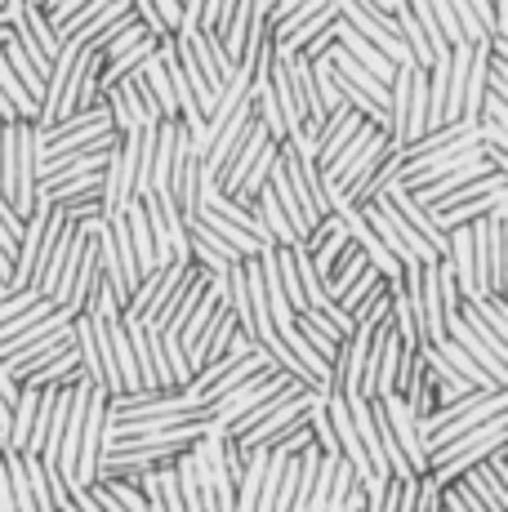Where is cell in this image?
I'll return each instance as SVG.
<instances>
[{
    "label": "cell",
    "mask_w": 508,
    "mask_h": 512,
    "mask_svg": "<svg viewBox=\"0 0 508 512\" xmlns=\"http://www.w3.org/2000/svg\"><path fill=\"white\" fill-rule=\"evenodd\" d=\"M379 406H384V419H388V432L397 437V446H402V459L406 468L415 472V477H424L428 472V450L424 441H419V428H415V415L406 410V401L397 397V392H388V397H375Z\"/></svg>",
    "instance_id": "7c38bea8"
},
{
    "label": "cell",
    "mask_w": 508,
    "mask_h": 512,
    "mask_svg": "<svg viewBox=\"0 0 508 512\" xmlns=\"http://www.w3.org/2000/svg\"><path fill=\"white\" fill-rule=\"evenodd\" d=\"M41 299H45V294L32 290V285H27V290H9L5 299H0V326H5V321H14L18 312H27L32 303H41Z\"/></svg>",
    "instance_id": "7402d4cb"
},
{
    "label": "cell",
    "mask_w": 508,
    "mask_h": 512,
    "mask_svg": "<svg viewBox=\"0 0 508 512\" xmlns=\"http://www.w3.org/2000/svg\"><path fill=\"white\" fill-rule=\"evenodd\" d=\"M339 18H344L348 32H357L366 45H375L393 67L410 63L402 36H397V27H393V14H384L375 0H339Z\"/></svg>",
    "instance_id": "8992f818"
},
{
    "label": "cell",
    "mask_w": 508,
    "mask_h": 512,
    "mask_svg": "<svg viewBox=\"0 0 508 512\" xmlns=\"http://www.w3.org/2000/svg\"><path fill=\"white\" fill-rule=\"evenodd\" d=\"M317 406H321V392H312V388H304V383H295V388H286L277 401H272V410L259 423H254V428L237 441V446L241 450H268V446H277L286 432L304 428Z\"/></svg>",
    "instance_id": "3957f363"
},
{
    "label": "cell",
    "mask_w": 508,
    "mask_h": 512,
    "mask_svg": "<svg viewBox=\"0 0 508 512\" xmlns=\"http://www.w3.org/2000/svg\"><path fill=\"white\" fill-rule=\"evenodd\" d=\"M397 374H402V339H397L393 321L384 326V343H379V370H375V397L397 392Z\"/></svg>",
    "instance_id": "e0dca14e"
},
{
    "label": "cell",
    "mask_w": 508,
    "mask_h": 512,
    "mask_svg": "<svg viewBox=\"0 0 508 512\" xmlns=\"http://www.w3.org/2000/svg\"><path fill=\"white\" fill-rule=\"evenodd\" d=\"M148 5L156 9V18H161V23H165V32H179V23H183V5H179V0H148Z\"/></svg>",
    "instance_id": "cb8c5ba5"
},
{
    "label": "cell",
    "mask_w": 508,
    "mask_h": 512,
    "mask_svg": "<svg viewBox=\"0 0 508 512\" xmlns=\"http://www.w3.org/2000/svg\"><path fill=\"white\" fill-rule=\"evenodd\" d=\"M188 277H192V268H183V263H165V268L148 272V277L130 290V299L121 303V321L125 326H152Z\"/></svg>",
    "instance_id": "5b68a950"
},
{
    "label": "cell",
    "mask_w": 508,
    "mask_h": 512,
    "mask_svg": "<svg viewBox=\"0 0 508 512\" xmlns=\"http://www.w3.org/2000/svg\"><path fill=\"white\" fill-rule=\"evenodd\" d=\"M379 285H388V281H384V277H379V272H375V268H366V272H361V277H357V281H353V285H348V290H344V294H339V299H335V308H339V312H344V317H348V321H353V312H357V308H361V303H366V299H370V294H375V290H379Z\"/></svg>",
    "instance_id": "ffe728a7"
},
{
    "label": "cell",
    "mask_w": 508,
    "mask_h": 512,
    "mask_svg": "<svg viewBox=\"0 0 508 512\" xmlns=\"http://www.w3.org/2000/svg\"><path fill=\"white\" fill-rule=\"evenodd\" d=\"M67 495H72V508H76V512H103V508L90 499V490H81V486H67Z\"/></svg>",
    "instance_id": "484cf974"
},
{
    "label": "cell",
    "mask_w": 508,
    "mask_h": 512,
    "mask_svg": "<svg viewBox=\"0 0 508 512\" xmlns=\"http://www.w3.org/2000/svg\"><path fill=\"white\" fill-rule=\"evenodd\" d=\"M174 49H179L183 58L192 63V72L201 76V85L210 90V98H219V90L228 85V76L237 72V67L223 58V49H219V36H210V32H201V27H188V32H179L174 36Z\"/></svg>",
    "instance_id": "30bf717a"
},
{
    "label": "cell",
    "mask_w": 508,
    "mask_h": 512,
    "mask_svg": "<svg viewBox=\"0 0 508 512\" xmlns=\"http://www.w3.org/2000/svg\"><path fill=\"white\" fill-rule=\"evenodd\" d=\"M272 370H277V366H272V361L263 357V352H250L246 361H237V366H232V370H223L219 379H214L210 388L201 392V406H214V401H219V397H228L232 388H241V383H250V379H263V374H272Z\"/></svg>",
    "instance_id": "5bb4252c"
},
{
    "label": "cell",
    "mask_w": 508,
    "mask_h": 512,
    "mask_svg": "<svg viewBox=\"0 0 508 512\" xmlns=\"http://www.w3.org/2000/svg\"><path fill=\"white\" fill-rule=\"evenodd\" d=\"M9 41V27H0V45H5Z\"/></svg>",
    "instance_id": "f1b7e54d"
},
{
    "label": "cell",
    "mask_w": 508,
    "mask_h": 512,
    "mask_svg": "<svg viewBox=\"0 0 508 512\" xmlns=\"http://www.w3.org/2000/svg\"><path fill=\"white\" fill-rule=\"evenodd\" d=\"M41 468H45V481H50V499H54V508L63 512V508H67V499H72V495H67V481H63V472H58L54 464H41Z\"/></svg>",
    "instance_id": "d4e9b609"
},
{
    "label": "cell",
    "mask_w": 508,
    "mask_h": 512,
    "mask_svg": "<svg viewBox=\"0 0 508 512\" xmlns=\"http://www.w3.org/2000/svg\"><path fill=\"white\" fill-rule=\"evenodd\" d=\"M85 490H90V499H94V504H99L103 512H125V508L116 504V499H112V495H107V490L99 486V481H94V486H85Z\"/></svg>",
    "instance_id": "4316f807"
},
{
    "label": "cell",
    "mask_w": 508,
    "mask_h": 512,
    "mask_svg": "<svg viewBox=\"0 0 508 512\" xmlns=\"http://www.w3.org/2000/svg\"><path fill=\"white\" fill-rule=\"evenodd\" d=\"M504 441H508V432H495V437H486V441H477V446H468V450H459V455H451V459H446V464L428 468L424 477H433V486H437V490H446V486H451V481L464 477V472L473 468V464H482V459L491 455V450H500Z\"/></svg>",
    "instance_id": "4fadbf2b"
},
{
    "label": "cell",
    "mask_w": 508,
    "mask_h": 512,
    "mask_svg": "<svg viewBox=\"0 0 508 512\" xmlns=\"http://www.w3.org/2000/svg\"><path fill=\"white\" fill-rule=\"evenodd\" d=\"M116 147H121V134L107 130L94 143L76 147V152H58V156H50V161L36 165V187H54V183H63V179H81V174H99Z\"/></svg>",
    "instance_id": "ba28073f"
},
{
    "label": "cell",
    "mask_w": 508,
    "mask_h": 512,
    "mask_svg": "<svg viewBox=\"0 0 508 512\" xmlns=\"http://www.w3.org/2000/svg\"><path fill=\"white\" fill-rule=\"evenodd\" d=\"M335 45H339V49H344V54H348V58H353V63H357V67H366V72H370V76H375V81H384V85H388V76H393V63H388V58H384V54H379V49H375V45H366V41H361V36H357V32H348V27H344V18H339V32H335Z\"/></svg>",
    "instance_id": "9a60e30c"
},
{
    "label": "cell",
    "mask_w": 508,
    "mask_h": 512,
    "mask_svg": "<svg viewBox=\"0 0 508 512\" xmlns=\"http://www.w3.org/2000/svg\"><path fill=\"white\" fill-rule=\"evenodd\" d=\"M388 147H393V143H388V134L379 130V125H361V130L353 134V143H348L344 152H339L335 161L321 170V183L339 187V192H344V201H348V192H353V187L366 179L379 161H384Z\"/></svg>",
    "instance_id": "277c9868"
},
{
    "label": "cell",
    "mask_w": 508,
    "mask_h": 512,
    "mask_svg": "<svg viewBox=\"0 0 508 512\" xmlns=\"http://www.w3.org/2000/svg\"><path fill=\"white\" fill-rule=\"evenodd\" d=\"M156 486H161V512H183V499H179V481H174V464L156 468Z\"/></svg>",
    "instance_id": "603a6c76"
},
{
    "label": "cell",
    "mask_w": 508,
    "mask_h": 512,
    "mask_svg": "<svg viewBox=\"0 0 508 512\" xmlns=\"http://www.w3.org/2000/svg\"><path fill=\"white\" fill-rule=\"evenodd\" d=\"M99 486L107 490V495L116 499L125 512H148V504H143V490H139V481H99Z\"/></svg>",
    "instance_id": "44dd1931"
},
{
    "label": "cell",
    "mask_w": 508,
    "mask_h": 512,
    "mask_svg": "<svg viewBox=\"0 0 508 512\" xmlns=\"http://www.w3.org/2000/svg\"><path fill=\"white\" fill-rule=\"evenodd\" d=\"M508 201H500L491 214L468 223V241H473V281L477 294H504L508 285Z\"/></svg>",
    "instance_id": "6da1fadb"
},
{
    "label": "cell",
    "mask_w": 508,
    "mask_h": 512,
    "mask_svg": "<svg viewBox=\"0 0 508 512\" xmlns=\"http://www.w3.org/2000/svg\"><path fill=\"white\" fill-rule=\"evenodd\" d=\"M125 232H130V250H134V268H139V277L156 272L152 228H148V214H143V205H139V201H134L130 210H125Z\"/></svg>",
    "instance_id": "2e32d148"
},
{
    "label": "cell",
    "mask_w": 508,
    "mask_h": 512,
    "mask_svg": "<svg viewBox=\"0 0 508 512\" xmlns=\"http://www.w3.org/2000/svg\"><path fill=\"white\" fill-rule=\"evenodd\" d=\"M0 512H18V508H14V490H9V472H5V459H0Z\"/></svg>",
    "instance_id": "83f0119b"
},
{
    "label": "cell",
    "mask_w": 508,
    "mask_h": 512,
    "mask_svg": "<svg viewBox=\"0 0 508 512\" xmlns=\"http://www.w3.org/2000/svg\"><path fill=\"white\" fill-rule=\"evenodd\" d=\"M5 201L18 219L36 205V130L32 121L5 125Z\"/></svg>",
    "instance_id": "7a4b0ae2"
},
{
    "label": "cell",
    "mask_w": 508,
    "mask_h": 512,
    "mask_svg": "<svg viewBox=\"0 0 508 512\" xmlns=\"http://www.w3.org/2000/svg\"><path fill=\"white\" fill-rule=\"evenodd\" d=\"M290 383H299V379H290V374L272 370V374H263V379H250V383H241V388H232L228 397H219L214 406H201V415L210 419V432H214V437H223V432H228L241 415H250L259 401L277 397V392L290 388Z\"/></svg>",
    "instance_id": "52a82bcc"
},
{
    "label": "cell",
    "mask_w": 508,
    "mask_h": 512,
    "mask_svg": "<svg viewBox=\"0 0 508 512\" xmlns=\"http://www.w3.org/2000/svg\"><path fill=\"white\" fill-rule=\"evenodd\" d=\"M468 63H473V45L451 49V76H446V125H459V107H464V85H468Z\"/></svg>",
    "instance_id": "ac0fdd59"
},
{
    "label": "cell",
    "mask_w": 508,
    "mask_h": 512,
    "mask_svg": "<svg viewBox=\"0 0 508 512\" xmlns=\"http://www.w3.org/2000/svg\"><path fill=\"white\" fill-rule=\"evenodd\" d=\"M468 308H473V317L482 321L486 330L495 334V339L508 343V312H504V294H477V299H464Z\"/></svg>",
    "instance_id": "d6986e66"
},
{
    "label": "cell",
    "mask_w": 508,
    "mask_h": 512,
    "mask_svg": "<svg viewBox=\"0 0 508 512\" xmlns=\"http://www.w3.org/2000/svg\"><path fill=\"white\" fill-rule=\"evenodd\" d=\"M459 481L482 499L486 512H508V446L491 450L482 464H473Z\"/></svg>",
    "instance_id": "8fae6325"
},
{
    "label": "cell",
    "mask_w": 508,
    "mask_h": 512,
    "mask_svg": "<svg viewBox=\"0 0 508 512\" xmlns=\"http://www.w3.org/2000/svg\"><path fill=\"white\" fill-rule=\"evenodd\" d=\"M103 428H107V392L90 383L85 397V419H81V441H76V472L67 486H94L99 481V459H103Z\"/></svg>",
    "instance_id": "9c48e42d"
}]
</instances>
